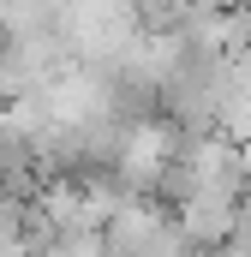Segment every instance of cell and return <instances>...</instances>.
<instances>
[{
	"label": "cell",
	"mask_w": 251,
	"mask_h": 257,
	"mask_svg": "<svg viewBox=\"0 0 251 257\" xmlns=\"http://www.w3.org/2000/svg\"><path fill=\"white\" fill-rule=\"evenodd\" d=\"M209 12H215L209 0H132V18H138L144 36H186Z\"/></svg>",
	"instance_id": "obj_1"
}]
</instances>
